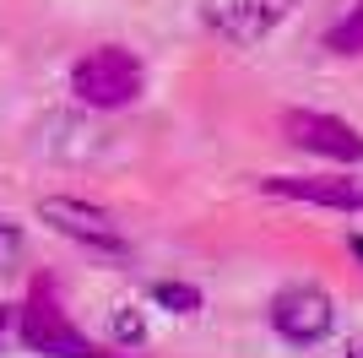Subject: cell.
Returning <instances> with one entry per match:
<instances>
[{"mask_svg":"<svg viewBox=\"0 0 363 358\" xmlns=\"http://www.w3.org/2000/svg\"><path fill=\"white\" fill-rule=\"evenodd\" d=\"M16 337L38 358H130V353H104V347L92 342L87 331L65 315V304H60V293H55L49 277H38L28 288V298L16 304Z\"/></svg>","mask_w":363,"mask_h":358,"instance_id":"1","label":"cell"},{"mask_svg":"<svg viewBox=\"0 0 363 358\" xmlns=\"http://www.w3.org/2000/svg\"><path fill=\"white\" fill-rule=\"evenodd\" d=\"M152 304H163L168 315H201V288H190V283H152Z\"/></svg>","mask_w":363,"mask_h":358,"instance_id":"9","label":"cell"},{"mask_svg":"<svg viewBox=\"0 0 363 358\" xmlns=\"http://www.w3.org/2000/svg\"><path fill=\"white\" fill-rule=\"evenodd\" d=\"M293 0H201V22L228 44H260L266 33L282 28Z\"/></svg>","mask_w":363,"mask_h":358,"instance_id":"6","label":"cell"},{"mask_svg":"<svg viewBox=\"0 0 363 358\" xmlns=\"http://www.w3.org/2000/svg\"><path fill=\"white\" fill-rule=\"evenodd\" d=\"M22 255H28V234L11 223V217H0V277H11L22 266Z\"/></svg>","mask_w":363,"mask_h":358,"instance_id":"11","label":"cell"},{"mask_svg":"<svg viewBox=\"0 0 363 358\" xmlns=\"http://www.w3.org/2000/svg\"><path fill=\"white\" fill-rule=\"evenodd\" d=\"M147 92V65L120 44H98L71 65V98L87 109H125Z\"/></svg>","mask_w":363,"mask_h":358,"instance_id":"2","label":"cell"},{"mask_svg":"<svg viewBox=\"0 0 363 358\" xmlns=\"http://www.w3.org/2000/svg\"><path fill=\"white\" fill-rule=\"evenodd\" d=\"M282 136H288L293 147L315 152V158L363 168V131L347 125V119H336V114H325V109H288L282 114Z\"/></svg>","mask_w":363,"mask_h":358,"instance_id":"5","label":"cell"},{"mask_svg":"<svg viewBox=\"0 0 363 358\" xmlns=\"http://www.w3.org/2000/svg\"><path fill=\"white\" fill-rule=\"evenodd\" d=\"M11 331H16V310H11V304H0V347H6Z\"/></svg>","mask_w":363,"mask_h":358,"instance_id":"12","label":"cell"},{"mask_svg":"<svg viewBox=\"0 0 363 358\" xmlns=\"http://www.w3.org/2000/svg\"><path fill=\"white\" fill-rule=\"evenodd\" d=\"M325 49H331V55H363V0L325 33Z\"/></svg>","mask_w":363,"mask_h":358,"instance_id":"10","label":"cell"},{"mask_svg":"<svg viewBox=\"0 0 363 358\" xmlns=\"http://www.w3.org/2000/svg\"><path fill=\"white\" fill-rule=\"evenodd\" d=\"M38 223H49L60 239H71V244H82L92 255H125L130 250V239L114 223V212L98 207V201H82V195H44L38 201Z\"/></svg>","mask_w":363,"mask_h":358,"instance_id":"3","label":"cell"},{"mask_svg":"<svg viewBox=\"0 0 363 358\" xmlns=\"http://www.w3.org/2000/svg\"><path fill=\"white\" fill-rule=\"evenodd\" d=\"M266 320H272V331L282 337V342L309 347V342H320V337H331L336 304H331V293L315 288V283H288V288H277V293H272Z\"/></svg>","mask_w":363,"mask_h":358,"instance_id":"4","label":"cell"},{"mask_svg":"<svg viewBox=\"0 0 363 358\" xmlns=\"http://www.w3.org/2000/svg\"><path fill=\"white\" fill-rule=\"evenodd\" d=\"M342 358H363V331H352V337H342Z\"/></svg>","mask_w":363,"mask_h":358,"instance_id":"13","label":"cell"},{"mask_svg":"<svg viewBox=\"0 0 363 358\" xmlns=\"http://www.w3.org/2000/svg\"><path fill=\"white\" fill-rule=\"evenodd\" d=\"M114 347L130 353V358L147 347V315H141L136 304H120V310H114Z\"/></svg>","mask_w":363,"mask_h":358,"instance_id":"8","label":"cell"},{"mask_svg":"<svg viewBox=\"0 0 363 358\" xmlns=\"http://www.w3.org/2000/svg\"><path fill=\"white\" fill-rule=\"evenodd\" d=\"M347 250H352V255L363 261V234H352V239H347Z\"/></svg>","mask_w":363,"mask_h":358,"instance_id":"14","label":"cell"},{"mask_svg":"<svg viewBox=\"0 0 363 358\" xmlns=\"http://www.w3.org/2000/svg\"><path fill=\"white\" fill-rule=\"evenodd\" d=\"M260 190L277 201H303V207H325V212H363L358 174H266Z\"/></svg>","mask_w":363,"mask_h":358,"instance_id":"7","label":"cell"}]
</instances>
